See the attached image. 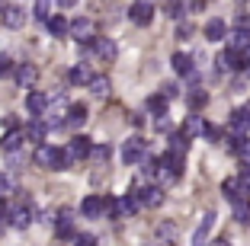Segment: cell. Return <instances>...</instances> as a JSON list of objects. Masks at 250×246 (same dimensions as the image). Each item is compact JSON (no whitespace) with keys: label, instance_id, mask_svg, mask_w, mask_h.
<instances>
[{"label":"cell","instance_id":"cell-1","mask_svg":"<svg viewBox=\"0 0 250 246\" xmlns=\"http://www.w3.org/2000/svg\"><path fill=\"white\" fill-rule=\"evenodd\" d=\"M32 160H36L39 167H45V170H61V167H67L64 147H52V144H39L36 153H32Z\"/></svg>","mask_w":250,"mask_h":246},{"label":"cell","instance_id":"cell-2","mask_svg":"<svg viewBox=\"0 0 250 246\" xmlns=\"http://www.w3.org/2000/svg\"><path fill=\"white\" fill-rule=\"evenodd\" d=\"M221 192L228 195V202H231V205H244V202H250V186L241 179V176H228V179L221 182Z\"/></svg>","mask_w":250,"mask_h":246},{"label":"cell","instance_id":"cell-3","mask_svg":"<svg viewBox=\"0 0 250 246\" xmlns=\"http://www.w3.org/2000/svg\"><path fill=\"white\" fill-rule=\"evenodd\" d=\"M64 153H67V163L87 160L90 153H93V141L83 138V134H77V138H71V144H64Z\"/></svg>","mask_w":250,"mask_h":246},{"label":"cell","instance_id":"cell-4","mask_svg":"<svg viewBox=\"0 0 250 246\" xmlns=\"http://www.w3.org/2000/svg\"><path fill=\"white\" fill-rule=\"evenodd\" d=\"M141 208V202L128 192V195H119V198H112L109 202V214L112 217H128V214H135V211Z\"/></svg>","mask_w":250,"mask_h":246},{"label":"cell","instance_id":"cell-5","mask_svg":"<svg viewBox=\"0 0 250 246\" xmlns=\"http://www.w3.org/2000/svg\"><path fill=\"white\" fill-rule=\"evenodd\" d=\"M109 202H112V198H103V195H87V198L81 202V214H83V217L109 214Z\"/></svg>","mask_w":250,"mask_h":246},{"label":"cell","instance_id":"cell-6","mask_svg":"<svg viewBox=\"0 0 250 246\" xmlns=\"http://www.w3.org/2000/svg\"><path fill=\"white\" fill-rule=\"evenodd\" d=\"M215 67H218L221 74H231V71H244V55H237V51L225 48V51H218V58H215Z\"/></svg>","mask_w":250,"mask_h":246},{"label":"cell","instance_id":"cell-7","mask_svg":"<svg viewBox=\"0 0 250 246\" xmlns=\"http://www.w3.org/2000/svg\"><path fill=\"white\" fill-rule=\"evenodd\" d=\"M132 195L141 202V208H157L164 205V189L161 186H147V189H132Z\"/></svg>","mask_w":250,"mask_h":246},{"label":"cell","instance_id":"cell-8","mask_svg":"<svg viewBox=\"0 0 250 246\" xmlns=\"http://www.w3.org/2000/svg\"><path fill=\"white\" fill-rule=\"evenodd\" d=\"M157 176H164V182H177L180 176H183V160L180 157H161V170H157Z\"/></svg>","mask_w":250,"mask_h":246},{"label":"cell","instance_id":"cell-9","mask_svg":"<svg viewBox=\"0 0 250 246\" xmlns=\"http://www.w3.org/2000/svg\"><path fill=\"white\" fill-rule=\"evenodd\" d=\"M128 19H132L135 26H151V19H154V3H145V0L132 3V7H128Z\"/></svg>","mask_w":250,"mask_h":246},{"label":"cell","instance_id":"cell-10","mask_svg":"<svg viewBox=\"0 0 250 246\" xmlns=\"http://www.w3.org/2000/svg\"><path fill=\"white\" fill-rule=\"evenodd\" d=\"M71 38L74 42H93V19H87V16H81V19L71 22Z\"/></svg>","mask_w":250,"mask_h":246},{"label":"cell","instance_id":"cell-11","mask_svg":"<svg viewBox=\"0 0 250 246\" xmlns=\"http://www.w3.org/2000/svg\"><path fill=\"white\" fill-rule=\"evenodd\" d=\"M90 45V51H93L96 58H103V61H112L116 58V42L112 38H106V36H96L93 42H87Z\"/></svg>","mask_w":250,"mask_h":246},{"label":"cell","instance_id":"cell-12","mask_svg":"<svg viewBox=\"0 0 250 246\" xmlns=\"http://www.w3.org/2000/svg\"><path fill=\"white\" fill-rule=\"evenodd\" d=\"M208 131V125H206V118H199V115H189L183 122V128H180V134H183L186 141H192V138H202Z\"/></svg>","mask_w":250,"mask_h":246},{"label":"cell","instance_id":"cell-13","mask_svg":"<svg viewBox=\"0 0 250 246\" xmlns=\"http://www.w3.org/2000/svg\"><path fill=\"white\" fill-rule=\"evenodd\" d=\"M215 224V211H206L202 214V221H199L196 233H192V246H208V230H212Z\"/></svg>","mask_w":250,"mask_h":246},{"label":"cell","instance_id":"cell-14","mask_svg":"<svg viewBox=\"0 0 250 246\" xmlns=\"http://www.w3.org/2000/svg\"><path fill=\"white\" fill-rule=\"evenodd\" d=\"M228 48L237 51V55H244L250 48V26H241V29L228 32Z\"/></svg>","mask_w":250,"mask_h":246},{"label":"cell","instance_id":"cell-15","mask_svg":"<svg viewBox=\"0 0 250 246\" xmlns=\"http://www.w3.org/2000/svg\"><path fill=\"white\" fill-rule=\"evenodd\" d=\"M141 157H145V141L141 138H128L122 144V160L125 163H138Z\"/></svg>","mask_w":250,"mask_h":246},{"label":"cell","instance_id":"cell-16","mask_svg":"<svg viewBox=\"0 0 250 246\" xmlns=\"http://www.w3.org/2000/svg\"><path fill=\"white\" fill-rule=\"evenodd\" d=\"M29 221H32V208L29 205H16V208L10 211V227H16V230L29 227Z\"/></svg>","mask_w":250,"mask_h":246},{"label":"cell","instance_id":"cell-17","mask_svg":"<svg viewBox=\"0 0 250 246\" xmlns=\"http://www.w3.org/2000/svg\"><path fill=\"white\" fill-rule=\"evenodd\" d=\"M0 144H3V151H7V153H16L22 144H26V131H22V128H16V131H7Z\"/></svg>","mask_w":250,"mask_h":246},{"label":"cell","instance_id":"cell-18","mask_svg":"<svg viewBox=\"0 0 250 246\" xmlns=\"http://www.w3.org/2000/svg\"><path fill=\"white\" fill-rule=\"evenodd\" d=\"M170 64H173V71H177L180 77H196V71H192V58L183 55V51H177V55L170 58Z\"/></svg>","mask_w":250,"mask_h":246},{"label":"cell","instance_id":"cell-19","mask_svg":"<svg viewBox=\"0 0 250 246\" xmlns=\"http://www.w3.org/2000/svg\"><path fill=\"white\" fill-rule=\"evenodd\" d=\"M83 122H87V106L74 102V106L67 109V115H64V125H67V128H81Z\"/></svg>","mask_w":250,"mask_h":246},{"label":"cell","instance_id":"cell-20","mask_svg":"<svg viewBox=\"0 0 250 246\" xmlns=\"http://www.w3.org/2000/svg\"><path fill=\"white\" fill-rule=\"evenodd\" d=\"M48 102H52V99H48V93H29V96H26V109H29L32 115H42Z\"/></svg>","mask_w":250,"mask_h":246},{"label":"cell","instance_id":"cell-21","mask_svg":"<svg viewBox=\"0 0 250 246\" xmlns=\"http://www.w3.org/2000/svg\"><path fill=\"white\" fill-rule=\"evenodd\" d=\"M58 237H71L74 233V211H67V208H61L58 211Z\"/></svg>","mask_w":250,"mask_h":246},{"label":"cell","instance_id":"cell-22","mask_svg":"<svg viewBox=\"0 0 250 246\" xmlns=\"http://www.w3.org/2000/svg\"><path fill=\"white\" fill-rule=\"evenodd\" d=\"M3 22H7V29H22V26H26V13L10 3V10L3 13Z\"/></svg>","mask_w":250,"mask_h":246},{"label":"cell","instance_id":"cell-23","mask_svg":"<svg viewBox=\"0 0 250 246\" xmlns=\"http://www.w3.org/2000/svg\"><path fill=\"white\" fill-rule=\"evenodd\" d=\"M93 77H96V74H90L83 64L71 67V74H67V80H71V83H77V87H81V83H83V87H90V80H93Z\"/></svg>","mask_w":250,"mask_h":246},{"label":"cell","instance_id":"cell-24","mask_svg":"<svg viewBox=\"0 0 250 246\" xmlns=\"http://www.w3.org/2000/svg\"><path fill=\"white\" fill-rule=\"evenodd\" d=\"M225 36H228L225 22H221V19H208V26H206V38H208V42H221Z\"/></svg>","mask_w":250,"mask_h":246},{"label":"cell","instance_id":"cell-25","mask_svg":"<svg viewBox=\"0 0 250 246\" xmlns=\"http://www.w3.org/2000/svg\"><path fill=\"white\" fill-rule=\"evenodd\" d=\"M87 90H90L93 96H100V99H103V96H109V90H112V87H109V77H100V74H96V77L90 80Z\"/></svg>","mask_w":250,"mask_h":246},{"label":"cell","instance_id":"cell-26","mask_svg":"<svg viewBox=\"0 0 250 246\" xmlns=\"http://www.w3.org/2000/svg\"><path fill=\"white\" fill-rule=\"evenodd\" d=\"M228 147L244 160V163H250V138H231V144H228Z\"/></svg>","mask_w":250,"mask_h":246},{"label":"cell","instance_id":"cell-27","mask_svg":"<svg viewBox=\"0 0 250 246\" xmlns=\"http://www.w3.org/2000/svg\"><path fill=\"white\" fill-rule=\"evenodd\" d=\"M16 80H20L22 87H32V83H36V67L32 64H16Z\"/></svg>","mask_w":250,"mask_h":246},{"label":"cell","instance_id":"cell-28","mask_svg":"<svg viewBox=\"0 0 250 246\" xmlns=\"http://www.w3.org/2000/svg\"><path fill=\"white\" fill-rule=\"evenodd\" d=\"M48 32H52L55 38H61V36L71 32V22H67L64 16H55V19H48Z\"/></svg>","mask_w":250,"mask_h":246},{"label":"cell","instance_id":"cell-29","mask_svg":"<svg viewBox=\"0 0 250 246\" xmlns=\"http://www.w3.org/2000/svg\"><path fill=\"white\" fill-rule=\"evenodd\" d=\"M186 147H189V141H186L183 138V134H173V138H170V157H180V160H183L186 157Z\"/></svg>","mask_w":250,"mask_h":246},{"label":"cell","instance_id":"cell-30","mask_svg":"<svg viewBox=\"0 0 250 246\" xmlns=\"http://www.w3.org/2000/svg\"><path fill=\"white\" fill-rule=\"evenodd\" d=\"M36 19H42V22L55 19V3H52V0H39V3H36Z\"/></svg>","mask_w":250,"mask_h":246},{"label":"cell","instance_id":"cell-31","mask_svg":"<svg viewBox=\"0 0 250 246\" xmlns=\"http://www.w3.org/2000/svg\"><path fill=\"white\" fill-rule=\"evenodd\" d=\"M45 131H48V125H45V122H39V118H32V125H29V128H26V138H32V141H36V144H42Z\"/></svg>","mask_w":250,"mask_h":246},{"label":"cell","instance_id":"cell-32","mask_svg":"<svg viewBox=\"0 0 250 246\" xmlns=\"http://www.w3.org/2000/svg\"><path fill=\"white\" fill-rule=\"evenodd\" d=\"M147 109L154 112V118L167 115V99H164V96H151V99H147Z\"/></svg>","mask_w":250,"mask_h":246},{"label":"cell","instance_id":"cell-33","mask_svg":"<svg viewBox=\"0 0 250 246\" xmlns=\"http://www.w3.org/2000/svg\"><path fill=\"white\" fill-rule=\"evenodd\" d=\"M234 221H237V224H250V202L234 205Z\"/></svg>","mask_w":250,"mask_h":246},{"label":"cell","instance_id":"cell-34","mask_svg":"<svg viewBox=\"0 0 250 246\" xmlns=\"http://www.w3.org/2000/svg\"><path fill=\"white\" fill-rule=\"evenodd\" d=\"M10 74L16 77V64H13V58H10V55H0V77H10Z\"/></svg>","mask_w":250,"mask_h":246},{"label":"cell","instance_id":"cell-35","mask_svg":"<svg viewBox=\"0 0 250 246\" xmlns=\"http://www.w3.org/2000/svg\"><path fill=\"white\" fill-rule=\"evenodd\" d=\"M206 102H208V96L202 93V90H192V93H189V106H192V109H202Z\"/></svg>","mask_w":250,"mask_h":246},{"label":"cell","instance_id":"cell-36","mask_svg":"<svg viewBox=\"0 0 250 246\" xmlns=\"http://www.w3.org/2000/svg\"><path fill=\"white\" fill-rule=\"evenodd\" d=\"M93 160H109V144H93Z\"/></svg>","mask_w":250,"mask_h":246},{"label":"cell","instance_id":"cell-37","mask_svg":"<svg viewBox=\"0 0 250 246\" xmlns=\"http://www.w3.org/2000/svg\"><path fill=\"white\" fill-rule=\"evenodd\" d=\"M74 246H96V237L93 233H81V237L74 240Z\"/></svg>","mask_w":250,"mask_h":246},{"label":"cell","instance_id":"cell-38","mask_svg":"<svg viewBox=\"0 0 250 246\" xmlns=\"http://www.w3.org/2000/svg\"><path fill=\"white\" fill-rule=\"evenodd\" d=\"M164 10H167L170 16H177V19H180V13H186V3H167Z\"/></svg>","mask_w":250,"mask_h":246},{"label":"cell","instance_id":"cell-39","mask_svg":"<svg viewBox=\"0 0 250 246\" xmlns=\"http://www.w3.org/2000/svg\"><path fill=\"white\" fill-rule=\"evenodd\" d=\"M186 10H192V13H199V10H206V3H202V0H192V3H186Z\"/></svg>","mask_w":250,"mask_h":246},{"label":"cell","instance_id":"cell-40","mask_svg":"<svg viewBox=\"0 0 250 246\" xmlns=\"http://www.w3.org/2000/svg\"><path fill=\"white\" fill-rule=\"evenodd\" d=\"M7 189H10V182H7V176H3V173H0V198H3V195H7Z\"/></svg>","mask_w":250,"mask_h":246},{"label":"cell","instance_id":"cell-41","mask_svg":"<svg viewBox=\"0 0 250 246\" xmlns=\"http://www.w3.org/2000/svg\"><path fill=\"white\" fill-rule=\"evenodd\" d=\"M189 32H192V26H189V22H183V26H180V38H186Z\"/></svg>","mask_w":250,"mask_h":246},{"label":"cell","instance_id":"cell-42","mask_svg":"<svg viewBox=\"0 0 250 246\" xmlns=\"http://www.w3.org/2000/svg\"><path fill=\"white\" fill-rule=\"evenodd\" d=\"M10 224V214H0V233H3V227Z\"/></svg>","mask_w":250,"mask_h":246},{"label":"cell","instance_id":"cell-43","mask_svg":"<svg viewBox=\"0 0 250 246\" xmlns=\"http://www.w3.org/2000/svg\"><path fill=\"white\" fill-rule=\"evenodd\" d=\"M208 246H231V243H228V240H212Z\"/></svg>","mask_w":250,"mask_h":246},{"label":"cell","instance_id":"cell-44","mask_svg":"<svg viewBox=\"0 0 250 246\" xmlns=\"http://www.w3.org/2000/svg\"><path fill=\"white\" fill-rule=\"evenodd\" d=\"M244 67H250V48L244 51Z\"/></svg>","mask_w":250,"mask_h":246},{"label":"cell","instance_id":"cell-45","mask_svg":"<svg viewBox=\"0 0 250 246\" xmlns=\"http://www.w3.org/2000/svg\"><path fill=\"white\" fill-rule=\"evenodd\" d=\"M0 214H7V208H3V198H0Z\"/></svg>","mask_w":250,"mask_h":246}]
</instances>
